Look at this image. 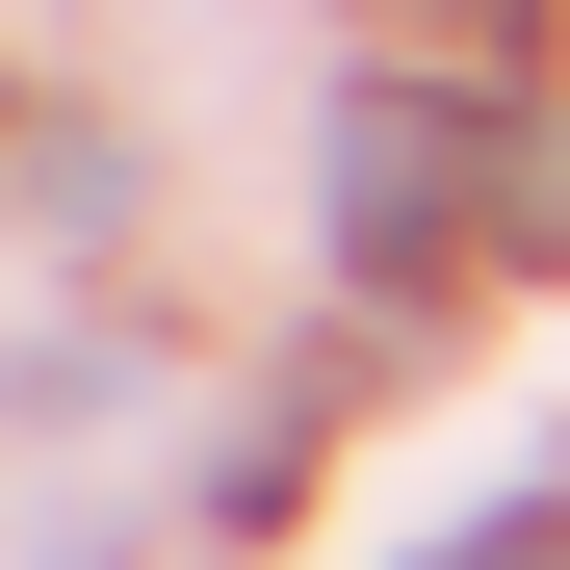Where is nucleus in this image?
I'll use <instances>...</instances> for the list:
<instances>
[{
    "label": "nucleus",
    "instance_id": "1",
    "mask_svg": "<svg viewBox=\"0 0 570 570\" xmlns=\"http://www.w3.org/2000/svg\"><path fill=\"white\" fill-rule=\"evenodd\" d=\"M466 208H493V105H441V78H363V105H337V259H363V285H415Z\"/></svg>",
    "mask_w": 570,
    "mask_h": 570
},
{
    "label": "nucleus",
    "instance_id": "2",
    "mask_svg": "<svg viewBox=\"0 0 570 570\" xmlns=\"http://www.w3.org/2000/svg\"><path fill=\"white\" fill-rule=\"evenodd\" d=\"M441 570H570V519H493V544H441Z\"/></svg>",
    "mask_w": 570,
    "mask_h": 570
},
{
    "label": "nucleus",
    "instance_id": "3",
    "mask_svg": "<svg viewBox=\"0 0 570 570\" xmlns=\"http://www.w3.org/2000/svg\"><path fill=\"white\" fill-rule=\"evenodd\" d=\"M441 27H519V0H441Z\"/></svg>",
    "mask_w": 570,
    "mask_h": 570
}]
</instances>
